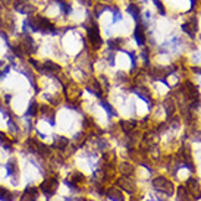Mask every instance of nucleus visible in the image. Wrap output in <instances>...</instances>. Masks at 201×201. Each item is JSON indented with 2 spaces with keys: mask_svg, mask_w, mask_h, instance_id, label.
Listing matches in <instances>:
<instances>
[{
  "mask_svg": "<svg viewBox=\"0 0 201 201\" xmlns=\"http://www.w3.org/2000/svg\"><path fill=\"white\" fill-rule=\"evenodd\" d=\"M153 186H154V189L162 191V192H166L168 195H172V194H173V185L170 184L166 178H163V176L153 179Z\"/></svg>",
  "mask_w": 201,
  "mask_h": 201,
  "instance_id": "f257e3e1",
  "label": "nucleus"
},
{
  "mask_svg": "<svg viewBox=\"0 0 201 201\" xmlns=\"http://www.w3.org/2000/svg\"><path fill=\"white\" fill-rule=\"evenodd\" d=\"M56 188H57V181L54 179H49V181H44L43 184L40 185V189L44 192V195L51 197L54 192H56Z\"/></svg>",
  "mask_w": 201,
  "mask_h": 201,
  "instance_id": "f03ea898",
  "label": "nucleus"
},
{
  "mask_svg": "<svg viewBox=\"0 0 201 201\" xmlns=\"http://www.w3.org/2000/svg\"><path fill=\"white\" fill-rule=\"evenodd\" d=\"M15 10L19 12V13H25V15H28V13L34 12V6L33 4H30V3H27V1H24V0H21V1L15 3Z\"/></svg>",
  "mask_w": 201,
  "mask_h": 201,
  "instance_id": "7ed1b4c3",
  "label": "nucleus"
},
{
  "mask_svg": "<svg viewBox=\"0 0 201 201\" xmlns=\"http://www.w3.org/2000/svg\"><path fill=\"white\" fill-rule=\"evenodd\" d=\"M37 192H38L37 188L28 186V188L25 189L24 195H22V201H35V198H37Z\"/></svg>",
  "mask_w": 201,
  "mask_h": 201,
  "instance_id": "20e7f679",
  "label": "nucleus"
},
{
  "mask_svg": "<svg viewBox=\"0 0 201 201\" xmlns=\"http://www.w3.org/2000/svg\"><path fill=\"white\" fill-rule=\"evenodd\" d=\"M117 185H119V186H122L125 191H128V192H131V194L135 191L134 184H132L129 179H126V178H120V179L117 181Z\"/></svg>",
  "mask_w": 201,
  "mask_h": 201,
  "instance_id": "39448f33",
  "label": "nucleus"
},
{
  "mask_svg": "<svg viewBox=\"0 0 201 201\" xmlns=\"http://www.w3.org/2000/svg\"><path fill=\"white\" fill-rule=\"evenodd\" d=\"M107 197H109V200L112 201H123V195H122V192L117 188H110L107 191Z\"/></svg>",
  "mask_w": 201,
  "mask_h": 201,
  "instance_id": "423d86ee",
  "label": "nucleus"
},
{
  "mask_svg": "<svg viewBox=\"0 0 201 201\" xmlns=\"http://www.w3.org/2000/svg\"><path fill=\"white\" fill-rule=\"evenodd\" d=\"M88 34H90V40H91V43L93 44H96V46H100L101 44V38L99 37V31H97V28L94 27V30L91 28V30H88Z\"/></svg>",
  "mask_w": 201,
  "mask_h": 201,
  "instance_id": "0eeeda50",
  "label": "nucleus"
},
{
  "mask_svg": "<svg viewBox=\"0 0 201 201\" xmlns=\"http://www.w3.org/2000/svg\"><path fill=\"white\" fill-rule=\"evenodd\" d=\"M12 198H13L12 192L7 191L6 188L0 186V201H12Z\"/></svg>",
  "mask_w": 201,
  "mask_h": 201,
  "instance_id": "6e6552de",
  "label": "nucleus"
},
{
  "mask_svg": "<svg viewBox=\"0 0 201 201\" xmlns=\"http://www.w3.org/2000/svg\"><path fill=\"white\" fill-rule=\"evenodd\" d=\"M134 35H135V40H136V44H138V46H144V43H145V37H144L142 31L139 30V27H136Z\"/></svg>",
  "mask_w": 201,
  "mask_h": 201,
  "instance_id": "1a4fd4ad",
  "label": "nucleus"
},
{
  "mask_svg": "<svg viewBox=\"0 0 201 201\" xmlns=\"http://www.w3.org/2000/svg\"><path fill=\"white\" fill-rule=\"evenodd\" d=\"M135 120H131V122H128V120H120V126H122V129L125 131V132H129V131H132L135 128Z\"/></svg>",
  "mask_w": 201,
  "mask_h": 201,
  "instance_id": "9d476101",
  "label": "nucleus"
},
{
  "mask_svg": "<svg viewBox=\"0 0 201 201\" xmlns=\"http://www.w3.org/2000/svg\"><path fill=\"white\" fill-rule=\"evenodd\" d=\"M67 142H69L67 138H65V136H59V138H56V141H54V147L63 150V148L67 145Z\"/></svg>",
  "mask_w": 201,
  "mask_h": 201,
  "instance_id": "9b49d317",
  "label": "nucleus"
},
{
  "mask_svg": "<svg viewBox=\"0 0 201 201\" xmlns=\"http://www.w3.org/2000/svg\"><path fill=\"white\" fill-rule=\"evenodd\" d=\"M128 13H131L135 21H139V9H138L136 4H129L128 6Z\"/></svg>",
  "mask_w": 201,
  "mask_h": 201,
  "instance_id": "f8f14e48",
  "label": "nucleus"
},
{
  "mask_svg": "<svg viewBox=\"0 0 201 201\" xmlns=\"http://www.w3.org/2000/svg\"><path fill=\"white\" fill-rule=\"evenodd\" d=\"M101 106H103V109H104V110L109 113V116L113 117V116H116V115H117L116 110H115V109H113V107H112V106L107 103V101H101Z\"/></svg>",
  "mask_w": 201,
  "mask_h": 201,
  "instance_id": "ddd939ff",
  "label": "nucleus"
},
{
  "mask_svg": "<svg viewBox=\"0 0 201 201\" xmlns=\"http://www.w3.org/2000/svg\"><path fill=\"white\" fill-rule=\"evenodd\" d=\"M37 106H38V104L33 100L31 103H30V109L27 110V113H25V115H27V116H35V115H37V109H38Z\"/></svg>",
  "mask_w": 201,
  "mask_h": 201,
  "instance_id": "4468645a",
  "label": "nucleus"
},
{
  "mask_svg": "<svg viewBox=\"0 0 201 201\" xmlns=\"http://www.w3.org/2000/svg\"><path fill=\"white\" fill-rule=\"evenodd\" d=\"M57 3H59V6L62 7V10H63V13H65V15H67V13H70V12H72V7H70L69 4H66L63 0H57Z\"/></svg>",
  "mask_w": 201,
  "mask_h": 201,
  "instance_id": "2eb2a0df",
  "label": "nucleus"
},
{
  "mask_svg": "<svg viewBox=\"0 0 201 201\" xmlns=\"http://www.w3.org/2000/svg\"><path fill=\"white\" fill-rule=\"evenodd\" d=\"M44 66L47 67L49 70H51V72H57V70H60V66L56 65V63H53V62H50V60H47V62L44 63Z\"/></svg>",
  "mask_w": 201,
  "mask_h": 201,
  "instance_id": "dca6fc26",
  "label": "nucleus"
},
{
  "mask_svg": "<svg viewBox=\"0 0 201 201\" xmlns=\"http://www.w3.org/2000/svg\"><path fill=\"white\" fill-rule=\"evenodd\" d=\"M182 30H184L185 33H188L189 37H194V30L191 28V25H189V24H184V25H182Z\"/></svg>",
  "mask_w": 201,
  "mask_h": 201,
  "instance_id": "f3484780",
  "label": "nucleus"
},
{
  "mask_svg": "<svg viewBox=\"0 0 201 201\" xmlns=\"http://www.w3.org/2000/svg\"><path fill=\"white\" fill-rule=\"evenodd\" d=\"M153 3L156 4V7L159 9V12H160V15H165L166 12H165V7H163V4L160 3V0H153Z\"/></svg>",
  "mask_w": 201,
  "mask_h": 201,
  "instance_id": "a211bd4d",
  "label": "nucleus"
},
{
  "mask_svg": "<svg viewBox=\"0 0 201 201\" xmlns=\"http://www.w3.org/2000/svg\"><path fill=\"white\" fill-rule=\"evenodd\" d=\"M178 195H179V201H184L188 198V194L185 192V188H179L178 189Z\"/></svg>",
  "mask_w": 201,
  "mask_h": 201,
  "instance_id": "6ab92c4d",
  "label": "nucleus"
},
{
  "mask_svg": "<svg viewBox=\"0 0 201 201\" xmlns=\"http://www.w3.org/2000/svg\"><path fill=\"white\" fill-rule=\"evenodd\" d=\"M120 19H122V15H120L119 9H113V24H116L117 21H120Z\"/></svg>",
  "mask_w": 201,
  "mask_h": 201,
  "instance_id": "aec40b11",
  "label": "nucleus"
},
{
  "mask_svg": "<svg viewBox=\"0 0 201 201\" xmlns=\"http://www.w3.org/2000/svg\"><path fill=\"white\" fill-rule=\"evenodd\" d=\"M125 51V50H123ZM129 57H131V63H132V67H135V62H136V56H135V53L134 51H125Z\"/></svg>",
  "mask_w": 201,
  "mask_h": 201,
  "instance_id": "412c9836",
  "label": "nucleus"
},
{
  "mask_svg": "<svg viewBox=\"0 0 201 201\" xmlns=\"http://www.w3.org/2000/svg\"><path fill=\"white\" fill-rule=\"evenodd\" d=\"M103 10H106V6H97L96 7V16H100L103 13Z\"/></svg>",
  "mask_w": 201,
  "mask_h": 201,
  "instance_id": "4be33fe9",
  "label": "nucleus"
},
{
  "mask_svg": "<svg viewBox=\"0 0 201 201\" xmlns=\"http://www.w3.org/2000/svg\"><path fill=\"white\" fill-rule=\"evenodd\" d=\"M120 170H122L123 173H128V172H131L132 169H131V166H129V168H126V163H122V166H120Z\"/></svg>",
  "mask_w": 201,
  "mask_h": 201,
  "instance_id": "5701e85b",
  "label": "nucleus"
},
{
  "mask_svg": "<svg viewBox=\"0 0 201 201\" xmlns=\"http://www.w3.org/2000/svg\"><path fill=\"white\" fill-rule=\"evenodd\" d=\"M142 59H144V62L148 65V51H147V49L142 50Z\"/></svg>",
  "mask_w": 201,
  "mask_h": 201,
  "instance_id": "b1692460",
  "label": "nucleus"
},
{
  "mask_svg": "<svg viewBox=\"0 0 201 201\" xmlns=\"http://www.w3.org/2000/svg\"><path fill=\"white\" fill-rule=\"evenodd\" d=\"M166 112H168V116H170V115L173 113V107H172V104H166Z\"/></svg>",
  "mask_w": 201,
  "mask_h": 201,
  "instance_id": "393cba45",
  "label": "nucleus"
},
{
  "mask_svg": "<svg viewBox=\"0 0 201 201\" xmlns=\"http://www.w3.org/2000/svg\"><path fill=\"white\" fill-rule=\"evenodd\" d=\"M0 139H1V142H6L7 141V138L4 136V134H1V132H0Z\"/></svg>",
  "mask_w": 201,
  "mask_h": 201,
  "instance_id": "a878e982",
  "label": "nucleus"
},
{
  "mask_svg": "<svg viewBox=\"0 0 201 201\" xmlns=\"http://www.w3.org/2000/svg\"><path fill=\"white\" fill-rule=\"evenodd\" d=\"M0 35H1V38H3V40H4L6 43H7V35H6L4 33H0Z\"/></svg>",
  "mask_w": 201,
  "mask_h": 201,
  "instance_id": "bb28decb",
  "label": "nucleus"
},
{
  "mask_svg": "<svg viewBox=\"0 0 201 201\" xmlns=\"http://www.w3.org/2000/svg\"><path fill=\"white\" fill-rule=\"evenodd\" d=\"M76 201H87V200H82V198H81V200H76Z\"/></svg>",
  "mask_w": 201,
  "mask_h": 201,
  "instance_id": "cd10ccee",
  "label": "nucleus"
},
{
  "mask_svg": "<svg viewBox=\"0 0 201 201\" xmlns=\"http://www.w3.org/2000/svg\"><path fill=\"white\" fill-rule=\"evenodd\" d=\"M0 25H1V21H0Z\"/></svg>",
  "mask_w": 201,
  "mask_h": 201,
  "instance_id": "c85d7f7f",
  "label": "nucleus"
},
{
  "mask_svg": "<svg viewBox=\"0 0 201 201\" xmlns=\"http://www.w3.org/2000/svg\"><path fill=\"white\" fill-rule=\"evenodd\" d=\"M144 1H147V0H144Z\"/></svg>",
  "mask_w": 201,
  "mask_h": 201,
  "instance_id": "c756f323",
  "label": "nucleus"
}]
</instances>
